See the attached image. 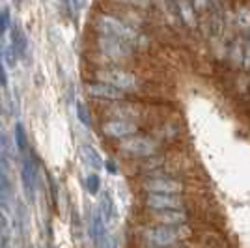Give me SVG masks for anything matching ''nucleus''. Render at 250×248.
<instances>
[{
	"label": "nucleus",
	"instance_id": "obj_1",
	"mask_svg": "<svg viewBox=\"0 0 250 248\" xmlns=\"http://www.w3.org/2000/svg\"><path fill=\"white\" fill-rule=\"evenodd\" d=\"M83 79L84 83H103L114 86L129 95H140L144 84L138 71L129 67H101V69L83 67Z\"/></svg>",
	"mask_w": 250,
	"mask_h": 248
},
{
	"label": "nucleus",
	"instance_id": "obj_2",
	"mask_svg": "<svg viewBox=\"0 0 250 248\" xmlns=\"http://www.w3.org/2000/svg\"><path fill=\"white\" fill-rule=\"evenodd\" d=\"M110 147V153L118 157L122 163H131V161H140V159H147V157H157L167 153V147L157 142L153 136L146 135H136L133 138H127L124 142L118 144H106Z\"/></svg>",
	"mask_w": 250,
	"mask_h": 248
},
{
	"label": "nucleus",
	"instance_id": "obj_3",
	"mask_svg": "<svg viewBox=\"0 0 250 248\" xmlns=\"http://www.w3.org/2000/svg\"><path fill=\"white\" fill-rule=\"evenodd\" d=\"M94 10L95 13L88 19V28H86V32L97 34V36H108V38H116V40H124V41H129V43L136 41V38L140 34L138 30H133L131 26H127L120 19L99 11L95 6Z\"/></svg>",
	"mask_w": 250,
	"mask_h": 248
},
{
	"label": "nucleus",
	"instance_id": "obj_4",
	"mask_svg": "<svg viewBox=\"0 0 250 248\" xmlns=\"http://www.w3.org/2000/svg\"><path fill=\"white\" fill-rule=\"evenodd\" d=\"M135 181L138 196L142 194H185V183L181 179L168 176L165 170L138 177Z\"/></svg>",
	"mask_w": 250,
	"mask_h": 248
},
{
	"label": "nucleus",
	"instance_id": "obj_5",
	"mask_svg": "<svg viewBox=\"0 0 250 248\" xmlns=\"http://www.w3.org/2000/svg\"><path fill=\"white\" fill-rule=\"evenodd\" d=\"M99 133L103 136L104 144H118L127 138L142 135L144 131L140 124L133 120H106V122H99Z\"/></svg>",
	"mask_w": 250,
	"mask_h": 248
},
{
	"label": "nucleus",
	"instance_id": "obj_6",
	"mask_svg": "<svg viewBox=\"0 0 250 248\" xmlns=\"http://www.w3.org/2000/svg\"><path fill=\"white\" fill-rule=\"evenodd\" d=\"M140 211H187L185 194H142Z\"/></svg>",
	"mask_w": 250,
	"mask_h": 248
},
{
	"label": "nucleus",
	"instance_id": "obj_7",
	"mask_svg": "<svg viewBox=\"0 0 250 248\" xmlns=\"http://www.w3.org/2000/svg\"><path fill=\"white\" fill-rule=\"evenodd\" d=\"M84 92H86V95L92 101H103V103L129 99V93H125L122 90L114 88V86H108V84L103 83H84Z\"/></svg>",
	"mask_w": 250,
	"mask_h": 248
},
{
	"label": "nucleus",
	"instance_id": "obj_8",
	"mask_svg": "<svg viewBox=\"0 0 250 248\" xmlns=\"http://www.w3.org/2000/svg\"><path fill=\"white\" fill-rule=\"evenodd\" d=\"M245 43H247V38H243V36H239V34L233 38V41L229 43L226 65H228L231 71H243V62H245Z\"/></svg>",
	"mask_w": 250,
	"mask_h": 248
},
{
	"label": "nucleus",
	"instance_id": "obj_9",
	"mask_svg": "<svg viewBox=\"0 0 250 248\" xmlns=\"http://www.w3.org/2000/svg\"><path fill=\"white\" fill-rule=\"evenodd\" d=\"M90 237L95 248H110L108 243L110 239L106 235V227H104V220L101 218L99 213H94L90 218Z\"/></svg>",
	"mask_w": 250,
	"mask_h": 248
},
{
	"label": "nucleus",
	"instance_id": "obj_10",
	"mask_svg": "<svg viewBox=\"0 0 250 248\" xmlns=\"http://www.w3.org/2000/svg\"><path fill=\"white\" fill-rule=\"evenodd\" d=\"M233 19H235V32L249 38L250 36V4H233Z\"/></svg>",
	"mask_w": 250,
	"mask_h": 248
},
{
	"label": "nucleus",
	"instance_id": "obj_11",
	"mask_svg": "<svg viewBox=\"0 0 250 248\" xmlns=\"http://www.w3.org/2000/svg\"><path fill=\"white\" fill-rule=\"evenodd\" d=\"M11 49L15 51L17 56H24L26 54V49H28V40H26V36H24V32L15 24L13 26V30H11Z\"/></svg>",
	"mask_w": 250,
	"mask_h": 248
},
{
	"label": "nucleus",
	"instance_id": "obj_12",
	"mask_svg": "<svg viewBox=\"0 0 250 248\" xmlns=\"http://www.w3.org/2000/svg\"><path fill=\"white\" fill-rule=\"evenodd\" d=\"M99 215H101L104 222H108V220H112L116 217V206L110 192H103L101 198H99Z\"/></svg>",
	"mask_w": 250,
	"mask_h": 248
},
{
	"label": "nucleus",
	"instance_id": "obj_13",
	"mask_svg": "<svg viewBox=\"0 0 250 248\" xmlns=\"http://www.w3.org/2000/svg\"><path fill=\"white\" fill-rule=\"evenodd\" d=\"M81 151H83L84 161L92 166V168H95V170H101V168H103V159L99 157V153L95 151L92 145H83Z\"/></svg>",
	"mask_w": 250,
	"mask_h": 248
},
{
	"label": "nucleus",
	"instance_id": "obj_14",
	"mask_svg": "<svg viewBox=\"0 0 250 248\" xmlns=\"http://www.w3.org/2000/svg\"><path fill=\"white\" fill-rule=\"evenodd\" d=\"M15 145L17 149L21 151L22 155H26L30 151V144H28V138H26V133H24V127L21 124L15 125Z\"/></svg>",
	"mask_w": 250,
	"mask_h": 248
},
{
	"label": "nucleus",
	"instance_id": "obj_15",
	"mask_svg": "<svg viewBox=\"0 0 250 248\" xmlns=\"http://www.w3.org/2000/svg\"><path fill=\"white\" fill-rule=\"evenodd\" d=\"M75 110H77V118L81 120V124L84 127H92L94 120H92V112H90V106L84 103V101H77L75 104Z\"/></svg>",
	"mask_w": 250,
	"mask_h": 248
},
{
	"label": "nucleus",
	"instance_id": "obj_16",
	"mask_svg": "<svg viewBox=\"0 0 250 248\" xmlns=\"http://www.w3.org/2000/svg\"><path fill=\"white\" fill-rule=\"evenodd\" d=\"M0 198H2L4 204H8L11 198V183L2 170H0Z\"/></svg>",
	"mask_w": 250,
	"mask_h": 248
},
{
	"label": "nucleus",
	"instance_id": "obj_17",
	"mask_svg": "<svg viewBox=\"0 0 250 248\" xmlns=\"http://www.w3.org/2000/svg\"><path fill=\"white\" fill-rule=\"evenodd\" d=\"M86 188H88L90 194H97V192H99V188H101V179H99L97 174H90V176L86 177Z\"/></svg>",
	"mask_w": 250,
	"mask_h": 248
},
{
	"label": "nucleus",
	"instance_id": "obj_18",
	"mask_svg": "<svg viewBox=\"0 0 250 248\" xmlns=\"http://www.w3.org/2000/svg\"><path fill=\"white\" fill-rule=\"evenodd\" d=\"M8 28H10V10L4 8L0 10V34H4Z\"/></svg>",
	"mask_w": 250,
	"mask_h": 248
},
{
	"label": "nucleus",
	"instance_id": "obj_19",
	"mask_svg": "<svg viewBox=\"0 0 250 248\" xmlns=\"http://www.w3.org/2000/svg\"><path fill=\"white\" fill-rule=\"evenodd\" d=\"M243 71L250 73V36L245 43V62H243Z\"/></svg>",
	"mask_w": 250,
	"mask_h": 248
},
{
	"label": "nucleus",
	"instance_id": "obj_20",
	"mask_svg": "<svg viewBox=\"0 0 250 248\" xmlns=\"http://www.w3.org/2000/svg\"><path fill=\"white\" fill-rule=\"evenodd\" d=\"M8 84V75H6V67L2 62V56H0V86H6Z\"/></svg>",
	"mask_w": 250,
	"mask_h": 248
},
{
	"label": "nucleus",
	"instance_id": "obj_21",
	"mask_svg": "<svg viewBox=\"0 0 250 248\" xmlns=\"http://www.w3.org/2000/svg\"><path fill=\"white\" fill-rule=\"evenodd\" d=\"M6 231H8V218L0 211V233H6Z\"/></svg>",
	"mask_w": 250,
	"mask_h": 248
},
{
	"label": "nucleus",
	"instance_id": "obj_22",
	"mask_svg": "<svg viewBox=\"0 0 250 248\" xmlns=\"http://www.w3.org/2000/svg\"><path fill=\"white\" fill-rule=\"evenodd\" d=\"M104 166H106V168H108L110 172H118V168H116V166H114V163H106V165H104Z\"/></svg>",
	"mask_w": 250,
	"mask_h": 248
},
{
	"label": "nucleus",
	"instance_id": "obj_23",
	"mask_svg": "<svg viewBox=\"0 0 250 248\" xmlns=\"http://www.w3.org/2000/svg\"><path fill=\"white\" fill-rule=\"evenodd\" d=\"M174 248H188L187 245H177V247H174Z\"/></svg>",
	"mask_w": 250,
	"mask_h": 248
}]
</instances>
